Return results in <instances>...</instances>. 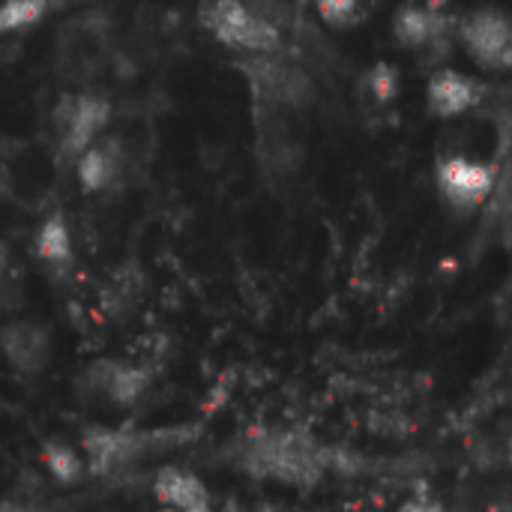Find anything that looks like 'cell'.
<instances>
[{
  "label": "cell",
  "instance_id": "1",
  "mask_svg": "<svg viewBox=\"0 0 512 512\" xmlns=\"http://www.w3.org/2000/svg\"><path fill=\"white\" fill-rule=\"evenodd\" d=\"M234 465L258 480L312 489L327 471V447L303 432L255 429L240 444H234Z\"/></svg>",
  "mask_w": 512,
  "mask_h": 512
},
{
  "label": "cell",
  "instance_id": "2",
  "mask_svg": "<svg viewBox=\"0 0 512 512\" xmlns=\"http://www.w3.org/2000/svg\"><path fill=\"white\" fill-rule=\"evenodd\" d=\"M198 435V426H171V429H87L81 438L84 465L105 477L126 468H135L144 459L171 453L177 447L192 444Z\"/></svg>",
  "mask_w": 512,
  "mask_h": 512
},
{
  "label": "cell",
  "instance_id": "3",
  "mask_svg": "<svg viewBox=\"0 0 512 512\" xmlns=\"http://www.w3.org/2000/svg\"><path fill=\"white\" fill-rule=\"evenodd\" d=\"M201 24L219 45L234 51L273 54L279 45V27L243 0H207L201 9Z\"/></svg>",
  "mask_w": 512,
  "mask_h": 512
},
{
  "label": "cell",
  "instance_id": "4",
  "mask_svg": "<svg viewBox=\"0 0 512 512\" xmlns=\"http://www.w3.org/2000/svg\"><path fill=\"white\" fill-rule=\"evenodd\" d=\"M255 93L273 105L288 108H309L315 102V81L306 69L276 57V54H249L246 63H240Z\"/></svg>",
  "mask_w": 512,
  "mask_h": 512
},
{
  "label": "cell",
  "instance_id": "5",
  "mask_svg": "<svg viewBox=\"0 0 512 512\" xmlns=\"http://www.w3.org/2000/svg\"><path fill=\"white\" fill-rule=\"evenodd\" d=\"M435 180H438L441 198L453 210L471 213L492 198V192L498 186V165L459 153V156H447L438 162Z\"/></svg>",
  "mask_w": 512,
  "mask_h": 512
},
{
  "label": "cell",
  "instance_id": "6",
  "mask_svg": "<svg viewBox=\"0 0 512 512\" xmlns=\"http://www.w3.org/2000/svg\"><path fill=\"white\" fill-rule=\"evenodd\" d=\"M459 39L468 57L486 72H507L512 66L510 18L498 9H477L459 24Z\"/></svg>",
  "mask_w": 512,
  "mask_h": 512
},
{
  "label": "cell",
  "instance_id": "7",
  "mask_svg": "<svg viewBox=\"0 0 512 512\" xmlns=\"http://www.w3.org/2000/svg\"><path fill=\"white\" fill-rule=\"evenodd\" d=\"M111 120V102L105 96L96 93H81V96H69L57 105L54 111V126H57V138H60V156L63 159H78L81 150H87L99 132L108 126Z\"/></svg>",
  "mask_w": 512,
  "mask_h": 512
},
{
  "label": "cell",
  "instance_id": "8",
  "mask_svg": "<svg viewBox=\"0 0 512 512\" xmlns=\"http://www.w3.org/2000/svg\"><path fill=\"white\" fill-rule=\"evenodd\" d=\"M150 381V369L126 360H96L81 375L84 393L102 396L114 408H132L150 390Z\"/></svg>",
  "mask_w": 512,
  "mask_h": 512
},
{
  "label": "cell",
  "instance_id": "9",
  "mask_svg": "<svg viewBox=\"0 0 512 512\" xmlns=\"http://www.w3.org/2000/svg\"><path fill=\"white\" fill-rule=\"evenodd\" d=\"M0 354L18 375H42L51 363V333L36 321L0 327Z\"/></svg>",
  "mask_w": 512,
  "mask_h": 512
},
{
  "label": "cell",
  "instance_id": "10",
  "mask_svg": "<svg viewBox=\"0 0 512 512\" xmlns=\"http://www.w3.org/2000/svg\"><path fill=\"white\" fill-rule=\"evenodd\" d=\"M480 96H483L480 84L456 69H438L426 87V105L438 120H453L468 114L480 102Z\"/></svg>",
  "mask_w": 512,
  "mask_h": 512
},
{
  "label": "cell",
  "instance_id": "11",
  "mask_svg": "<svg viewBox=\"0 0 512 512\" xmlns=\"http://www.w3.org/2000/svg\"><path fill=\"white\" fill-rule=\"evenodd\" d=\"M444 30H447V18L432 6L405 3V6H399V12L393 18L396 42L405 48H417V51L426 45H438L444 39Z\"/></svg>",
  "mask_w": 512,
  "mask_h": 512
},
{
  "label": "cell",
  "instance_id": "12",
  "mask_svg": "<svg viewBox=\"0 0 512 512\" xmlns=\"http://www.w3.org/2000/svg\"><path fill=\"white\" fill-rule=\"evenodd\" d=\"M153 498L171 510H195L210 507V492L192 471L183 468H159L153 477Z\"/></svg>",
  "mask_w": 512,
  "mask_h": 512
},
{
  "label": "cell",
  "instance_id": "13",
  "mask_svg": "<svg viewBox=\"0 0 512 512\" xmlns=\"http://www.w3.org/2000/svg\"><path fill=\"white\" fill-rule=\"evenodd\" d=\"M120 174V156H117V147L114 141L108 144H90L87 150L78 153L75 159V177L78 183L87 189V192H102L108 189Z\"/></svg>",
  "mask_w": 512,
  "mask_h": 512
},
{
  "label": "cell",
  "instance_id": "14",
  "mask_svg": "<svg viewBox=\"0 0 512 512\" xmlns=\"http://www.w3.org/2000/svg\"><path fill=\"white\" fill-rule=\"evenodd\" d=\"M33 252L48 267H69L72 264V258H75L72 231L60 213H51L42 219V225L36 228V237H33Z\"/></svg>",
  "mask_w": 512,
  "mask_h": 512
},
{
  "label": "cell",
  "instance_id": "15",
  "mask_svg": "<svg viewBox=\"0 0 512 512\" xmlns=\"http://www.w3.org/2000/svg\"><path fill=\"white\" fill-rule=\"evenodd\" d=\"M42 465L48 468L51 480L60 486H75L87 471L78 450L72 444H63V441H45L42 444Z\"/></svg>",
  "mask_w": 512,
  "mask_h": 512
},
{
  "label": "cell",
  "instance_id": "16",
  "mask_svg": "<svg viewBox=\"0 0 512 512\" xmlns=\"http://www.w3.org/2000/svg\"><path fill=\"white\" fill-rule=\"evenodd\" d=\"M57 0H0V33H18L39 24Z\"/></svg>",
  "mask_w": 512,
  "mask_h": 512
},
{
  "label": "cell",
  "instance_id": "17",
  "mask_svg": "<svg viewBox=\"0 0 512 512\" xmlns=\"http://www.w3.org/2000/svg\"><path fill=\"white\" fill-rule=\"evenodd\" d=\"M366 84H369V93L378 99V102H396L399 99V90H402V72L387 63V60H378L369 75H366Z\"/></svg>",
  "mask_w": 512,
  "mask_h": 512
},
{
  "label": "cell",
  "instance_id": "18",
  "mask_svg": "<svg viewBox=\"0 0 512 512\" xmlns=\"http://www.w3.org/2000/svg\"><path fill=\"white\" fill-rule=\"evenodd\" d=\"M318 6V15L333 24V27H345L357 18V6L360 0H315Z\"/></svg>",
  "mask_w": 512,
  "mask_h": 512
},
{
  "label": "cell",
  "instance_id": "19",
  "mask_svg": "<svg viewBox=\"0 0 512 512\" xmlns=\"http://www.w3.org/2000/svg\"><path fill=\"white\" fill-rule=\"evenodd\" d=\"M0 512H45V507H42V504H36V501L6 498V501H0Z\"/></svg>",
  "mask_w": 512,
  "mask_h": 512
},
{
  "label": "cell",
  "instance_id": "20",
  "mask_svg": "<svg viewBox=\"0 0 512 512\" xmlns=\"http://www.w3.org/2000/svg\"><path fill=\"white\" fill-rule=\"evenodd\" d=\"M399 512H447L441 504H435V501H411V504H405Z\"/></svg>",
  "mask_w": 512,
  "mask_h": 512
},
{
  "label": "cell",
  "instance_id": "21",
  "mask_svg": "<svg viewBox=\"0 0 512 512\" xmlns=\"http://www.w3.org/2000/svg\"><path fill=\"white\" fill-rule=\"evenodd\" d=\"M159 512H210V507H195V510H171V507H162Z\"/></svg>",
  "mask_w": 512,
  "mask_h": 512
}]
</instances>
